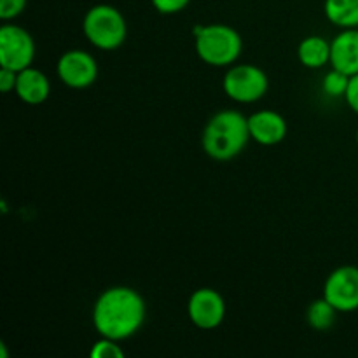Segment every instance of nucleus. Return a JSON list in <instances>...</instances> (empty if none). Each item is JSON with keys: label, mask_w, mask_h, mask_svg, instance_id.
Listing matches in <instances>:
<instances>
[{"label": "nucleus", "mask_w": 358, "mask_h": 358, "mask_svg": "<svg viewBox=\"0 0 358 358\" xmlns=\"http://www.w3.org/2000/svg\"><path fill=\"white\" fill-rule=\"evenodd\" d=\"M83 31L94 48L114 51L124 44L128 37V23L117 7L96 3L84 14Z\"/></svg>", "instance_id": "4"}, {"label": "nucleus", "mask_w": 358, "mask_h": 358, "mask_svg": "<svg viewBox=\"0 0 358 358\" xmlns=\"http://www.w3.org/2000/svg\"><path fill=\"white\" fill-rule=\"evenodd\" d=\"M154 9L161 14H177L182 13L189 6L191 0H150Z\"/></svg>", "instance_id": "19"}, {"label": "nucleus", "mask_w": 358, "mask_h": 358, "mask_svg": "<svg viewBox=\"0 0 358 358\" xmlns=\"http://www.w3.org/2000/svg\"><path fill=\"white\" fill-rule=\"evenodd\" d=\"M14 93L27 105H41L49 98L51 83H49L48 76L44 72L34 69V66H28V69L17 72V83Z\"/></svg>", "instance_id": "12"}, {"label": "nucleus", "mask_w": 358, "mask_h": 358, "mask_svg": "<svg viewBox=\"0 0 358 358\" xmlns=\"http://www.w3.org/2000/svg\"><path fill=\"white\" fill-rule=\"evenodd\" d=\"M189 320L201 331H213L226 318V301L215 289H198L187 303Z\"/></svg>", "instance_id": "9"}, {"label": "nucleus", "mask_w": 358, "mask_h": 358, "mask_svg": "<svg viewBox=\"0 0 358 358\" xmlns=\"http://www.w3.org/2000/svg\"><path fill=\"white\" fill-rule=\"evenodd\" d=\"M324 297L339 311L352 313L358 310V268L341 266L327 276L324 283Z\"/></svg>", "instance_id": "7"}, {"label": "nucleus", "mask_w": 358, "mask_h": 358, "mask_svg": "<svg viewBox=\"0 0 358 358\" xmlns=\"http://www.w3.org/2000/svg\"><path fill=\"white\" fill-rule=\"evenodd\" d=\"M324 13L334 27L358 28V0H325Z\"/></svg>", "instance_id": "14"}, {"label": "nucleus", "mask_w": 358, "mask_h": 358, "mask_svg": "<svg viewBox=\"0 0 358 358\" xmlns=\"http://www.w3.org/2000/svg\"><path fill=\"white\" fill-rule=\"evenodd\" d=\"M248 129L252 140L264 147H273L283 142L289 126L285 117L275 110H259L248 117Z\"/></svg>", "instance_id": "10"}, {"label": "nucleus", "mask_w": 358, "mask_h": 358, "mask_svg": "<svg viewBox=\"0 0 358 358\" xmlns=\"http://www.w3.org/2000/svg\"><path fill=\"white\" fill-rule=\"evenodd\" d=\"M345 100L346 103H348V107L352 108L355 114H358V73L350 77V84L348 90H346Z\"/></svg>", "instance_id": "21"}, {"label": "nucleus", "mask_w": 358, "mask_h": 358, "mask_svg": "<svg viewBox=\"0 0 358 358\" xmlns=\"http://www.w3.org/2000/svg\"><path fill=\"white\" fill-rule=\"evenodd\" d=\"M338 313L339 311L336 310V308L332 306L325 297H322V299L313 301V303L308 306L306 320L311 329L324 332V331H329V329L336 324V317H338Z\"/></svg>", "instance_id": "15"}, {"label": "nucleus", "mask_w": 358, "mask_h": 358, "mask_svg": "<svg viewBox=\"0 0 358 358\" xmlns=\"http://www.w3.org/2000/svg\"><path fill=\"white\" fill-rule=\"evenodd\" d=\"M147 306L131 287L115 285L98 296L93 306V325L101 338L124 341L142 329Z\"/></svg>", "instance_id": "1"}, {"label": "nucleus", "mask_w": 358, "mask_h": 358, "mask_svg": "<svg viewBox=\"0 0 358 358\" xmlns=\"http://www.w3.org/2000/svg\"><path fill=\"white\" fill-rule=\"evenodd\" d=\"M357 145H358V129H357Z\"/></svg>", "instance_id": "23"}, {"label": "nucleus", "mask_w": 358, "mask_h": 358, "mask_svg": "<svg viewBox=\"0 0 358 358\" xmlns=\"http://www.w3.org/2000/svg\"><path fill=\"white\" fill-rule=\"evenodd\" d=\"M28 0H0V17L3 21L14 20L27 9Z\"/></svg>", "instance_id": "18"}, {"label": "nucleus", "mask_w": 358, "mask_h": 358, "mask_svg": "<svg viewBox=\"0 0 358 358\" xmlns=\"http://www.w3.org/2000/svg\"><path fill=\"white\" fill-rule=\"evenodd\" d=\"M58 77L72 90H86L98 79V63L93 55L83 49H70L58 59Z\"/></svg>", "instance_id": "8"}, {"label": "nucleus", "mask_w": 358, "mask_h": 358, "mask_svg": "<svg viewBox=\"0 0 358 358\" xmlns=\"http://www.w3.org/2000/svg\"><path fill=\"white\" fill-rule=\"evenodd\" d=\"M121 341H115V339L101 338L100 341H96L91 348V358H122L124 357V350L119 345Z\"/></svg>", "instance_id": "17"}, {"label": "nucleus", "mask_w": 358, "mask_h": 358, "mask_svg": "<svg viewBox=\"0 0 358 358\" xmlns=\"http://www.w3.org/2000/svg\"><path fill=\"white\" fill-rule=\"evenodd\" d=\"M196 55L210 66H231L243 51V41L238 30L229 24L212 23L192 28Z\"/></svg>", "instance_id": "3"}, {"label": "nucleus", "mask_w": 358, "mask_h": 358, "mask_svg": "<svg viewBox=\"0 0 358 358\" xmlns=\"http://www.w3.org/2000/svg\"><path fill=\"white\" fill-rule=\"evenodd\" d=\"M250 138L248 117L238 110H220L206 122L201 145L206 156L226 163L240 156Z\"/></svg>", "instance_id": "2"}, {"label": "nucleus", "mask_w": 358, "mask_h": 358, "mask_svg": "<svg viewBox=\"0 0 358 358\" xmlns=\"http://www.w3.org/2000/svg\"><path fill=\"white\" fill-rule=\"evenodd\" d=\"M35 59V42L30 31L17 24H3L0 28V66L14 72L31 66Z\"/></svg>", "instance_id": "6"}, {"label": "nucleus", "mask_w": 358, "mask_h": 358, "mask_svg": "<svg viewBox=\"0 0 358 358\" xmlns=\"http://www.w3.org/2000/svg\"><path fill=\"white\" fill-rule=\"evenodd\" d=\"M224 93L238 103H254L266 96L269 90L268 73L257 65H231L224 76Z\"/></svg>", "instance_id": "5"}, {"label": "nucleus", "mask_w": 358, "mask_h": 358, "mask_svg": "<svg viewBox=\"0 0 358 358\" xmlns=\"http://www.w3.org/2000/svg\"><path fill=\"white\" fill-rule=\"evenodd\" d=\"M331 65L350 77L358 73V28H343L331 42Z\"/></svg>", "instance_id": "11"}, {"label": "nucleus", "mask_w": 358, "mask_h": 358, "mask_svg": "<svg viewBox=\"0 0 358 358\" xmlns=\"http://www.w3.org/2000/svg\"><path fill=\"white\" fill-rule=\"evenodd\" d=\"M16 83H17V72L10 69H3L0 70V91L3 94L10 93V91L16 90Z\"/></svg>", "instance_id": "20"}, {"label": "nucleus", "mask_w": 358, "mask_h": 358, "mask_svg": "<svg viewBox=\"0 0 358 358\" xmlns=\"http://www.w3.org/2000/svg\"><path fill=\"white\" fill-rule=\"evenodd\" d=\"M0 358H7V350H6V343H0Z\"/></svg>", "instance_id": "22"}, {"label": "nucleus", "mask_w": 358, "mask_h": 358, "mask_svg": "<svg viewBox=\"0 0 358 358\" xmlns=\"http://www.w3.org/2000/svg\"><path fill=\"white\" fill-rule=\"evenodd\" d=\"M350 84V76L348 73L341 72V70L332 69L331 72L325 73L324 83H322V87H324V93L327 96L332 98H345L346 90H348Z\"/></svg>", "instance_id": "16"}, {"label": "nucleus", "mask_w": 358, "mask_h": 358, "mask_svg": "<svg viewBox=\"0 0 358 358\" xmlns=\"http://www.w3.org/2000/svg\"><path fill=\"white\" fill-rule=\"evenodd\" d=\"M297 58H299L301 65L306 69H322L331 63V42L318 35H310L301 41L299 48H297Z\"/></svg>", "instance_id": "13"}]
</instances>
